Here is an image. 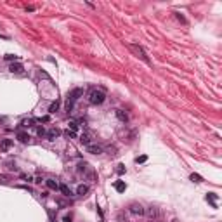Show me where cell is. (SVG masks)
<instances>
[{
    "label": "cell",
    "instance_id": "cell-1",
    "mask_svg": "<svg viewBox=\"0 0 222 222\" xmlns=\"http://www.w3.org/2000/svg\"><path fill=\"white\" fill-rule=\"evenodd\" d=\"M129 51H130L135 57H139L142 62H146L148 66H151V59L148 57V52L144 51L142 45H139V43H129Z\"/></svg>",
    "mask_w": 222,
    "mask_h": 222
},
{
    "label": "cell",
    "instance_id": "cell-2",
    "mask_svg": "<svg viewBox=\"0 0 222 222\" xmlns=\"http://www.w3.org/2000/svg\"><path fill=\"white\" fill-rule=\"evenodd\" d=\"M80 97H83V89H80V87H76V89H73V90L68 92V97H66V111H68V113L73 111L75 102L78 101Z\"/></svg>",
    "mask_w": 222,
    "mask_h": 222
},
{
    "label": "cell",
    "instance_id": "cell-3",
    "mask_svg": "<svg viewBox=\"0 0 222 222\" xmlns=\"http://www.w3.org/2000/svg\"><path fill=\"white\" fill-rule=\"evenodd\" d=\"M87 99H89L90 104L97 106V104H102V102L106 101V94L101 89H90V90L87 92Z\"/></svg>",
    "mask_w": 222,
    "mask_h": 222
},
{
    "label": "cell",
    "instance_id": "cell-4",
    "mask_svg": "<svg viewBox=\"0 0 222 222\" xmlns=\"http://www.w3.org/2000/svg\"><path fill=\"white\" fill-rule=\"evenodd\" d=\"M129 212H130L132 215H144V207H142L141 203H130Z\"/></svg>",
    "mask_w": 222,
    "mask_h": 222
},
{
    "label": "cell",
    "instance_id": "cell-5",
    "mask_svg": "<svg viewBox=\"0 0 222 222\" xmlns=\"http://www.w3.org/2000/svg\"><path fill=\"white\" fill-rule=\"evenodd\" d=\"M144 215H148V219L156 221V219L160 217V212H158L156 207H148V208H144Z\"/></svg>",
    "mask_w": 222,
    "mask_h": 222
},
{
    "label": "cell",
    "instance_id": "cell-6",
    "mask_svg": "<svg viewBox=\"0 0 222 222\" xmlns=\"http://www.w3.org/2000/svg\"><path fill=\"white\" fill-rule=\"evenodd\" d=\"M59 135H61V130L57 129V127H52L51 130H49L47 134H45V137H47L49 141H56V139H57Z\"/></svg>",
    "mask_w": 222,
    "mask_h": 222
},
{
    "label": "cell",
    "instance_id": "cell-7",
    "mask_svg": "<svg viewBox=\"0 0 222 222\" xmlns=\"http://www.w3.org/2000/svg\"><path fill=\"white\" fill-rule=\"evenodd\" d=\"M87 153H90V154H101L102 146L101 144H89V146H87Z\"/></svg>",
    "mask_w": 222,
    "mask_h": 222
},
{
    "label": "cell",
    "instance_id": "cell-8",
    "mask_svg": "<svg viewBox=\"0 0 222 222\" xmlns=\"http://www.w3.org/2000/svg\"><path fill=\"white\" fill-rule=\"evenodd\" d=\"M12 144H14L12 139H4V141L0 142V149H2V151H7V149L12 148Z\"/></svg>",
    "mask_w": 222,
    "mask_h": 222
},
{
    "label": "cell",
    "instance_id": "cell-9",
    "mask_svg": "<svg viewBox=\"0 0 222 222\" xmlns=\"http://www.w3.org/2000/svg\"><path fill=\"white\" fill-rule=\"evenodd\" d=\"M80 142H82V144H85V146H89V144H92L90 135H89L87 132H83V134H80Z\"/></svg>",
    "mask_w": 222,
    "mask_h": 222
},
{
    "label": "cell",
    "instance_id": "cell-10",
    "mask_svg": "<svg viewBox=\"0 0 222 222\" xmlns=\"http://www.w3.org/2000/svg\"><path fill=\"white\" fill-rule=\"evenodd\" d=\"M45 184H47V187H49V189H52V191H57V189H59V184L54 181V179H47V181H45Z\"/></svg>",
    "mask_w": 222,
    "mask_h": 222
},
{
    "label": "cell",
    "instance_id": "cell-11",
    "mask_svg": "<svg viewBox=\"0 0 222 222\" xmlns=\"http://www.w3.org/2000/svg\"><path fill=\"white\" fill-rule=\"evenodd\" d=\"M9 71L10 73H21V71H23V64H19V62L14 64V62H12V64L9 66Z\"/></svg>",
    "mask_w": 222,
    "mask_h": 222
},
{
    "label": "cell",
    "instance_id": "cell-12",
    "mask_svg": "<svg viewBox=\"0 0 222 222\" xmlns=\"http://www.w3.org/2000/svg\"><path fill=\"white\" fill-rule=\"evenodd\" d=\"M115 189H116L118 193H123L125 189H127V184H125L123 181H116L115 182Z\"/></svg>",
    "mask_w": 222,
    "mask_h": 222
},
{
    "label": "cell",
    "instance_id": "cell-13",
    "mask_svg": "<svg viewBox=\"0 0 222 222\" xmlns=\"http://www.w3.org/2000/svg\"><path fill=\"white\" fill-rule=\"evenodd\" d=\"M87 193H89V186H85V184H80L76 187V194H80V196H85Z\"/></svg>",
    "mask_w": 222,
    "mask_h": 222
},
{
    "label": "cell",
    "instance_id": "cell-14",
    "mask_svg": "<svg viewBox=\"0 0 222 222\" xmlns=\"http://www.w3.org/2000/svg\"><path fill=\"white\" fill-rule=\"evenodd\" d=\"M21 127H24V129L35 127V120H31V118H24V120L21 121Z\"/></svg>",
    "mask_w": 222,
    "mask_h": 222
},
{
    "label": "cell",
    "instance_id": "cell-15",
    "mask_svg": "<svg viewBox=\"0 0 222 222\" xmlns=\"http://www.w3.org/2000/svg\"><path fill=\"white\" fill-rule=\"evenodd\" d=\"M59 191L62 193L64 196H71V194H73V193H71V189L66 186V184H59Z\"/></svg>",
    "mask_w": 222,
    "mask_h": 222
},
{
    "label": "cell",
    "instance_id": "cell-16",
    "mask_svg": "<svg viewBox=\"0 0 222 222\" xmlns=\"http://www.w3.org/2000/svg\"><path fill=\"white\" fill-rule=\"evenodd\" d=\"M115 115H116V116H118V118H120V120L123 121V123H125V121L129 120V116H127V113H123V111H121V110H116V111H115Z\"/></svg>",
    "mask_w": 222,
    "mask_h": 222
},
{
    "label": "cell",
    "instance_id": "cell-17",
    "mask_svg": "<svg viewBox=\"0 0 222 222\" xmlns=\"http://www.w3.org/2000/svg\"><path fill=\"white\" fill-rule=\"evenodd\" d=\"M78 127H80V125H78V121H75V120L68 123V130L75 132V134H76V130H78Z\"/></svg>",
    "mask_w": 222,
    "mask_h": 222
},
{
    "label": "cell",
    "instance_id": "cell-18",
    "mask_svg": "<svg viewBox=\"0 0 222 222\" xmlns=\"http://www.w3.org/2000/svg\"><path fill=\"white\" fill-rule=\"evenodd\" d=\"M18 139H19L21 142H28L30 141V135H28L26 132H18Z\"/></svg>",
    "mask_w": 222,
    "mask_h": 222
},
{
    "label": "cell",
    "instance_id": "cell-19",
    "mask_svg": "<svg viewBox=\"0 0 222 222\" xmlns=\"http://www.w3.org/2000/svg\"><path fill=\"white\" fill-rule=\"evenodd\" d=\"M57 110H59V101H54L51 106H49V113H51V115H54Z\"/></svg>",
    "mask_w": 222,
    "mask_h": 222
},
{
    "label": "cell",
    "instance_id": "cell-20",
    "mask_svg": "<svg viewBox=\"0 0 222 222\" xmlns=\"http://www.w3.org/2000/svg\"><path fill=\"white\" fill-rule=\"evenodd\" d=\"M89 170V165H87V163L85 162H82V163H78V172H83V173H85V172Z\"/></svg>",
    "mask_w": 222,
    "mask_h": 222
},
{
    "label": "cell",
    "instance_id": "cell-21",
    "mask_svg": "<svg viewBox=\"0 0 222 222\" xmlns=\"http://www.w3.org/2000/svg\"><path fill=\"white\" fill-rule=\"evenodd\" d=\"M191 181L193 182H203V177L200 173H191Z\"/></svg>",
    "mask_w": 222,
    "mask_h": 222
},
{
    "label": "cell",
    "instance_id": "cell-22",
    "mask_svg": "<svg viewBox=\"0 0 222 222\" xmlns=\"http://www.w3.org/2000/svg\"><path fill=\"white\" fill-rule=\"evenodd\" d=\"M146 160H148V156H146V154H142V156H137V158H135V163H144Z\"/></svg>",
    "mask_w": 222,
    "mask_h": 222
},
{
    "label": "cell",
    "instance_id": "cell-23",
    "mask_svg": "<svg viewBox=\"0 0 222 222\" xmlns=\"http://www.w3.org/2000/svg\"><path fill=\"white\" fill-rule=\"evenodd\" d=\"M37 134H38V135H45V134H47V132H45V129H43V127H38V129H37Z\"/></svg>",
    "mask_w": 222,
    "mask_h": 222
},
{
    "label": "cell",
    "instance_id": "cell-24",
    "mask_svg": "<svg viewBox=\"0 0 222 222\" xmlns=\"http://www.w3.org/2000/svg\"><path fill=\"white\" fill-rule=\"evenodd\" d=\"M116 172H118V173H125V167H123V165H118V168H116Z\"/></svg>",
    "mask_w": 222,
    "mask_h": 222
},
{
    "label": "cell",
    "instance_id": "cell-25",
    "mask_svg": "<svg viewBox=\"0 0 222 222\" xmlns=\"http://www.w3.org/2000/svg\"><path fill=\"white\" fill-rule=\"evenodd\" d=\"M5 59H7V61H14V59H18V56H12V54H7V56H5Z\"/></svg>",
    "mask_w": 222,
    "mask_h": 222
},
{
    "label": "cell",
    "instance_id": "cell-26",
    "mask_svg": "<svg viewBox=\"0 0 222 222\" xmlns=\"http://www.w3.org/2000/svg\"><path fill=\"white\" fill-rule=\"evenodd\" d=\"M66 135H68V137H76V134L71 132V130H66Z\"/></svg>",
    "mask_w": 222,
    "mask_h": 222
},
{
    "label": "cell",
    "instance_id": "cell-27",
    "mask_svg": "<svg viewBox=\"0 0 222 222\" xmlns=\"http://www.w3.org/2000/svg\"><path fill=\"white\" fill-rule=\"evenodd\" d=\"M21 177H23V179H24V181H28V182H30V181H33V179H31L30 175H26V173H23V175H21Z\"/></svg>",
    "mask_w": 222,
    "mask_h": 222
},
{
    "label": "cell",
    "instance_id": "cell-28",
    "mask_svg": "<svg viewBox=\"0 0 222 222\" xmlns=\"http://www.w3.org/2000/svg\"><path fill=\"white\" fill-rule=\"evenodd\" d=\"M172 222H177V219H173V221H172Z\"/></svg>",
    "mask_w": 222,
    "mask_h": 222
},
{
    "label": "cell",
    "instance_id": "cell-29",
    "mask_svg": "<svg viewBox=\"0 0 222 222\" xmlns=\"http://www.w3.org/2000/svg\"><path fill=\"white\" fill-rule=\"evenodd\" d=\"M0 123H2V118H0Z\"/></svg>",
    "mask_w": 222,
    "mask_h": 222
}]
</instances>
